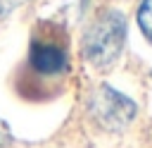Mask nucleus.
<instances>
[{
    "instance_id": "obj_3",
    "label": "nucleus",
    "mask_w": 152,
    "mask_h": 148,
    "mask_svg": "<svg viewBox=\"0 0 152 148\" xmlns=\"http://www.w3.org/2000/svg\"><path fill=\"white\" fill-rule=\"evenodd\" d=\"M88 112L93 117V122L104 129V131H124L133 119H135V103L124 95L121 91L100 84L97 88H93L90 98H88Z\"/></svg>"
},
{
    "instance_id": "obj_1",
    "label": "nucleus",
    "mask_w": 152,
    "mask_h": 148,
    "mask_svg": "<svg viewBox=\"0 0 152 148\" xmlns=\"http://www.w3.org/2000/svg\"><path fill=\"white\" fill-rule=\"evenodd\" d=\"M126 29L128 24L121 10L114 7L100 10L83 31V41H81L83 60L97 72L112 69L126 45Z\"/></svg>"
},
{
    "instance_id": "obj_5",
    "label": "nucleus",
    "mask_w": 152,
    "mask_h": 148,
    "mask_svg": "<svg viewBox=\"0 0 152 148\" xmlns=\"http://www.w3.org/2000/svg\"><path fill=\"white\" fill-rule=\"evenodd\" d=\"M26 0H0V21L5 19V17H10L17 7H21Z\"/></svg>"
},
{
    "instance_id": "obj_6",
    "label": "nucleus",
    "mask_w": 152,
    "mask_h": 148,
    "mask_svg": "<svg viewBox=\"0 0 152 148\" xmlns=\"http://www.w3.org/2000/svg\"><path fill=\"white\" fill-rule=\"evenodd\" d=\"M10 141H12L10 129H7V124H5V122H0V146H7Z\"/></svg>"
},
{
    "instance_id": "obj_2",
    "label": "nucleus",
    "mask_w": 152,
    "mask_h": 148,
    "mask_svg": "<svg viewBox=\"0 0 152 148\" xmlns=\"http://www.w3.org/2000/svg\"><path fill=\"white\" fill-rule=\"evenodd\" d=\"M69 53L64 31L55 24H40L33 31L31 50H28V67L40 76H57L66 69Z\"/></svg>"
},
{
    "instance_id": "obj_4",
    "label": "nucleus",
    "mask_w": 152,
    "mask_h": 148,
    "mask_svg": "<svg viewBox=\"0 0 152 148\" xmlns=\"http://www.w3.org/2000/svg\"><path fill=\"white\" fill-rule=\"evenodd\" d=\"M138 26L142 36L152 43V0H142L138 7Z\"/></svg>"
}]
</instances>
